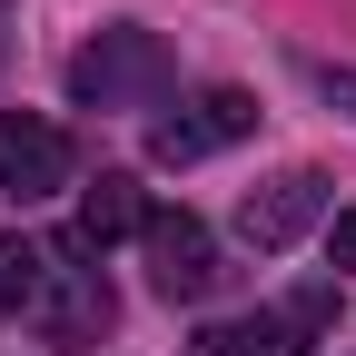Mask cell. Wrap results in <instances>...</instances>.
Wrapping results in <instances>:
<instances>
[{
    "label": "cell",
    "mask_w": 356,
    "mask_h": 356,
    "mask_svg": "<svg viewBox=\"0 0 356 356\" xmlns=\"http://www.w3.org/2000/svg\"><path fill=\"white\" fill-rule=\"evenodd\" d=\"M70 89H79L89 109H139V99L168 89V40L159 30H99L70 60Z\"/></svg>",
    "instance_id": "6da1fadb"
},
{
    "label": "cell",
    "mask_w": 356,
    "mask_h": 356,
    "mask_svg": "<svg viewBox=\"0 0 356 356\" xmlns=\"http://www.w3.org/2000/svg\"><path fill=\"white\" fill-rule=\"evenodd\" d=\"M139 248H149V287H159V297H208L218 277H228V267H218L208 218H188V208H149Z\"/></svg>",
    "instance_id": "7a4b0ae2"
},
{
    "label": "cell",
    "mask_w": 356,
    "mask_h": 356,
    "mask_svg": "<svg viewBox=\"0 0 356 356\" xmlns=\"http://www.w3.org/2000/svg\"><path fill=\"white\" fill-rule=\"evenodd\" d=\"M70 188V129L40 119V109H0V198H50Z\"/></svg>",
    "instance_id": "3957f363"
},
{
    "label": "cell",
    "mask_w": 356,
    "mask_h": 356,
    "mask_svg": "<svg viewBox=\"0 0 356 356\" xmlns=\"http://www.w3.org/2000/svg\"><path fill=\"white\" fill-rule=\"evenodd\" d=\"M257 129V99L248 89H198L188 109H168L159 129H149V149L168 159V168H188V159H218V149H238Z\"/></svg>",
    "instance_id": "277c9868"
},
{
    "label": "cell",
    "mask_w": 356,
    "mask_h": 356,
    "mask_svg": "<svg viewBox=\"0 0 356 356\" xmlns=\"http://www.w3.org/2000/svg\"><path fill=\"white\" fill-rule=\"evenodd\" d=\"M317 208H327V178H317V168H287V178H267V188H248L238 238L277 257V248H297L307 228H317Z\"/></svg>",
    "instance_id": "5b68a950"
},
{
    "label": "cell",
    "mask_w": 356,
    "mask_h": 356,
    "mask_svg": "<svg viewBox=\"0 0 356 356\" xmlns=\"http://www.w3.org/2000/svg\"><path fill=\"white\" fill-rule=\"evenodd\" d=\"M60 267H70V248H50V238H0V317H50V297H60Z\"/></svg>",
    "instance_id": "8992f818"
},
{
    "label": "cell",
    "mask_w": 356,
    "mask_h": 356,
    "mask_svg": "<svg viewBox=\"0 0 356 356\" xmlns=\"http://www.w3.org/2000/svg\"><path fill=\"white\" fill-rule=\"evenodd\" d=\"M149 228V198H139V178H119V168H99L79 188V248H109V238H139Z\"/></svg>",
    "instance_id": "52a82bcc"
},
{
    "label": "cell",
    "mask_w": 356,
    "mask_h": 356,
    "mask_svg": "<svg viewBox=\"0 0 356 356\" xmlns=\"http://www.w3.org/2000/svg\"><path fill=\"white\" fill-rule=\"evenodd\" d=\"M188 356H297V337L277 317H228V327H208Z\"/></svg>",
    "instance_id": "ba28073f"
},
{
    "label": "cell",
    "mask_w": 356,
    "mask_h": 356,
    "mask_svg": "<svg viewBox=\"0 0 356 356\" xmlns=\"http://www.w3.org/2000/svg\"><path fill=\"white\" fill-rule=\"evenodd\" d=\"M307 79L327 89V109H346V119H356V70H327V60H307Z\"/></svg>",
    "instance_id": "9c48e42d"
},
{
    "label": "cell",
    "mask_w": 356,
    "mask_h": 356,
    "mask_svg": "<svg viewBox=\"0 0 356 356\" xmlns=\"http://www.w3.org/2000/svg\"><path fill=\"white\" fill-rule=\"evenodd\" d=\"M327 248H337V267H356V208L337 218V228H327Z\"/></svg>",
    "instance_id": "30bf717a"
},
{
    "label": "cell",
    "mask_w": 356,
    "mask_h": 356,
    "mask_svg": "<svg viewBox=\"0 0 356 356\" xmlns=\"http://www.w3.org/2000/svg\"><path fill=\"white\" fill-rule=\"evenodd\" d=\"M0 50H10V0H0Z\"/></svg>",
    "instance_id": "8fae6325"
}]
</instances>
